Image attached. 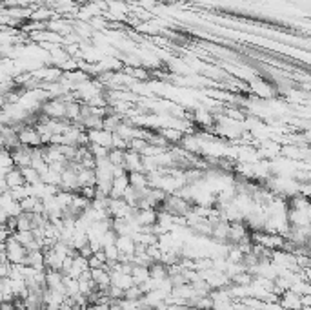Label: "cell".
I'll list each match as a JSON object with an SVG mask.
<instances>
[{
  "mask_svg": "<svg viewBox=\"0 0 311 310\" xmlns=\"http://www.w3.org/2000/svg\"><path fill=\"white\" fill-rule=\"evenodd\" d=\"M124 168L126 172H144L142 170V155L133 150L124 152Z\"/></svg>",
  "mask_w": 311,
  "mask_h": 310,
  "instance_id": "cell-4",
  "label": "cell"
},
{
  "mask_svg": "<svg viewBox=\"0 0 311 310\" xmlns=\"http://www.w3.org/2000/svg\"><path fill=\"white\" fill-rule=\"evenodd\" d=\"M91 270V268H89ZM91 279L96 283L99 290H106L109 285H111V279H109V272L104 268H93L91 270Z\"/></svg>",
  "mask_w": 311,
  "mask_h": 310,
  "instance_id": "cell-6",
  "label": "cell"
},
{
  "mask_svg": "<svg viewBox=\"0 0 311 310\" xmlns=\"http://www.w3.org/2000/svg\"><path fill=\"white\" fill-rule=\"evenodd\" d=\"M102 252H104V254H106V259H108V261H119L120 252H119V248H116L115 243H113V245H106V246H102Z\"/></svg>",
  "mask_w": 311,
  "mask_h": 310,
  "instance_id": "cell-16",
  "label": "cell"
},
{
  "mask_svg": "<svg viewBox=\"0 0 311 310\" xmlns=\"http://www.w3.org/2000/svg\"><path fill=\"white\" fill-rule=\"evenodd\" d=\"M8 256H6L4 245H0V265H8Z\"/></svg>",
  "mask_w": 311,
  "mask_h": 310,
  "instance_id": "cell-21",
  "label": "cell"
},
{
  "mask_svg": "<svg viewBox=\"0 0 311 310\" xmlns=\"http://www.w3.org/2000/svg\"><path fill=\"white\" fill-rule=\"evenodd\" d=\"M104 292H106V296H108L109 299H124V290L115 285H109Z\"/></svg>",
  "mask_w": 311,
  "mask_h": 310,
  "instance_id": "cell-17",
  "label": "cell"
},
{
  "mask_svg": "<svg viewBox=\"0 0 311 310\" xmlns=\"http://www.w3.org/2000/svg\"><path fill=\"white\" fill-rule=\"evenodd\" d=\"M31 152H33V148L24 146V144H18L16 148L9 150L13 166H15V168H24V166L31 165Z\"/></svg>",
  "mask_w": 311,
  "mask_h": 310,
  "instance_id": "cell-2",
  "label": "cell"
},
{
  "mask_svg": "<svg viewBox=\"0 0 311 310\" xmlns=\"http://www.w3.org/2000/svg\"><path fill=\"white\" fill-rule=\"evenodd\" d=\"M4 250H6V256H8V261L11 265H26V256H28V250L24 246L20 245L13 235H9L4 243Z\"/></svg>",
  "mask_w": 311,
  "mask_h": 310,
  "instance_id": "cell-1",
  "label": "cell"
},
{
  "mask_svg": "<svg viewBox=\"0 0 311 310\" xmlns=\"http://www.w3.org/2000/svg\"><path fill=\"white\" fill-rule=\"evenodd\" d=\"M16 230H31V212H20L16 215Z\"/></svg>",
  "mask_w": 311,
  "mask_h": 310,
  "instance_id": "cell-13",
  "label": "cell"
},
{
  "mask_svg": "<svg viewBox=\"0 0 311 310\" xmlns=\"http://www.w3.org/2000/svg\"><path fill=\"white\" fill-rule=\"evenodd\" d=\"M79 193L82 195V197L93 201V197H95V186H82V188L79 190Z\"/></svg>",
  "mask_w": 311,
  "mask_h": 310,
  "instance_id": "cell-18",
  "label": "cell"
},
{
  "mask_svg": "<svg viewBox=\"0 0 311 310\" xmlns=\"http://www.w3.org/2000/svg\"><path fill=\"white\" fill-rule=\"evenodd\" d=\"M8 212H6L4 208H0V225H6V221H8Z\"/></svg>",
  "mask_w": 311,
  "mask_h": 310,
  "instance_id": "cell-22",
  "label": "cell"
},
{
  "mask_svg": "<svg viewBox=\"0 0 311 310\" xmlns=\"http://www.w3.org/2000/svg\"><path fill=\"white\" fill-rule=\"evenodd\" d=\"M115 245H116V248H119L120 254L133 256V252H135V241L131 239V235H119Z\"/></svg>",
  "mask_w": 311,
  "mask_h": 310,
  "instance_id": "cell-9",
  "label": "cell"
},
{
  "mask_svg": "<svg viewBox=\"0 0 311 310\" xmlns=\"http://www.w3.org/2000/svg\"><path fill=\"white\" fill-rule=\"evenodd\" d=\"M20 172H22V177H24L26 185L29 186H35V185H40V173L36 172L35 168H31V166H24V168H20Z\"/></svg>",
  "mask_w": 311,
  "mask_h": 310,
  "instance_id": "cell-11",
  "label": "cell"
},
{
  "mask_svg": "<svg viewBox=\"0 0 311 310\" xmlns=\"http://www.w3.org/2000/svg\"><path fill=\"white\" fill-rule=\"evenodd\" d=\"M18 141L20 144L29 146V148H38V146H42V141H40V135L35 130V126L26 124L22 130H18Z\"/></svg>",
  "mask_w": 311,
  "mask_h": 310,
  "instance_id": "cell-3",
  "label": "cell"
},
{
  "mask_svg": "<svg viewBox=\"0 0 311 310\" xmlns=\"http://www.w3.org/2000/svg\"><path fill=\"white\" fill-rule=\"evenodd\" d=\"M128 181L129 186H133V188H148L149 186L146 172H128Z\"/></svg>",
  "mask_w": 311,
  "mask_h": 310,
  "instance_id": "cell-10",
  "label": "cell"
},
{
  "mask_svg": "<svg viewBox=\"0 0 311 310\" xmlns=\"http://www.w3.org/2000/svg\"><path fill=\"white\" fill-rule=\"evenodd\" d=\"M9 235H13L11 232H9V228L6 225H0V243H4L6 239L9 238Z\"/></svg>",
  "mask_w": 311,
  "mask_h": 310,
  "instance_id": "cell-20",
  "label": "cell"
},
{
  "mask_svg": "<svg viewBox=\"0 0 311 310\" xmlns=\"http://www.w3.org/2000/svg\"><path fill=\"white\" fill-rule=\"evenodd\" d=\"M142 296L144 294L139 288V285H133L128 290H124V299H129V301H139V299H142Z\"/></svg>",
  "mask_w": 311,
  "mask_h": 310,
  "instance_id": "cell-15",
  "label": "cell"
},
{
  "mask_svg": "<svg viewBox=\"0 0 311 310\" xmlns=\"http://www.w3.org/2000/svg\"><path fill=\"white\" fill-rule=\"evenodd\" d=\"M131 278H133V283H135V285H140V283H144L146 279H149L148 268H146V266H137V265H133Z\"/></svg>",
  "mask_w": 311,
  "mask_h": 310,
  "instance_id": "cell-12",
  "label": "cell"
},
{
  "mask_svg": "<svg viewBox=\"0 0 311 310\" xmlns=\"http://www.w3.org/2000/svg\"><path fill=\"white\" fill-rule=\"evenodd\" d=\"M88 265H89V268H102V266H104V263L102 261H100V259L99 258H96V256L95 254H93L91 256V258H89L88 259Z\"/></svg>",
  "mask_w": 311,
  "mask_h": 310,
  "instance_id": "cell-19",
  "label": "cell"
},
{
  "mask_svg": "<svg viewBox=\"0 0 311 310\" xmlns=\"http://www.w3.org/2000/svg\"><path fill=\"white\" fill-rule=\"evenodd\" d=\"M4 181H6V185L9 186V190L11 188H16V186H24L26 185V181H24V177H22V172H20V168H9L8 172H6V175H4Z\"/></svg>",
  "mask_w": 311,
  "mask_h": 310,
  "instance_id": "cell-5",
  "label": "cell"
},
{
  "mask_svg": "<svg viewBox=\"0 0 311 310\" xmlns=\"http://www.w3.org/2000/svg\"><path fill=\"white\" fill-rule=\"evenodd\" d=\"M148 272H149V278L155 279V281L168 279V266L162 265L160 261H153L151 265L148 266Z\"/></svg>",
  "mask_w": 311,
  "mask_h": 310,
  "instance_id": "cell-8",
  "label": "cell"
},
{
  "mask_svg": "<svg viewBox=\"0 0 311 310\" xmlns=\"http://www.w3.org/2000/svg\"><path fill=\"white\" fill-rule=\"evenodd\" d=\"M26 266H31V268H35V270H46L44 252H42V250L28 252V256H26Z\"/></svg>",
  "mask_w": 311,
  "mask_h": 310,
  "instance_id": "cell-7",
  "label": "cell"
},
{
  "mask_svg": "<svg viewBox=\"0 0 311 310\" xmlns=\"http://www.w3.org/2000/svg\"><path fill=\"white\" fill-rule=\"evenodd\" d=\"M108 161L111 162V166H124V150L111 148L108 152Z\"/></svg>",
  "mask_w": 311,
  "mask_h": 310,
  "instance_id": "cell-14",
  "label": "cell"
}]
</instances>
